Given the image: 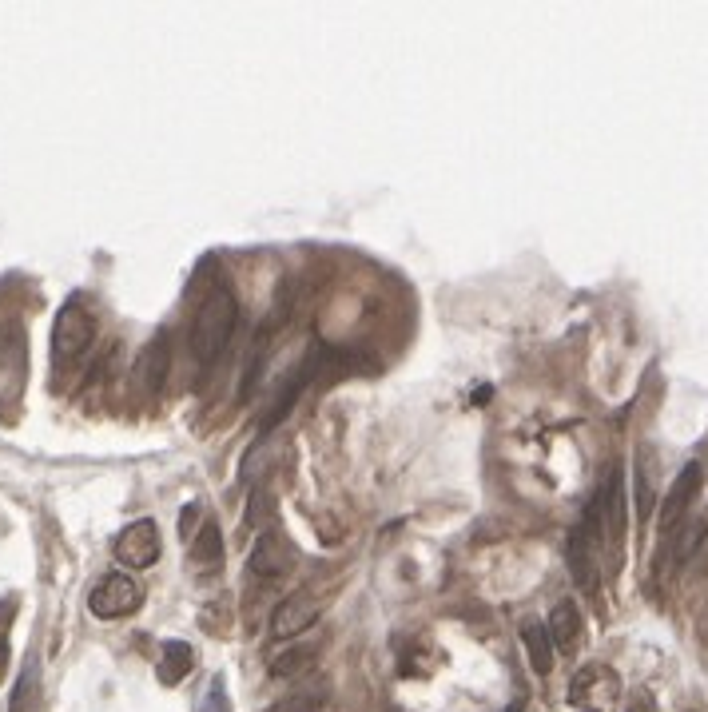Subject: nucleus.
I'll list each match as a JSON object with an SVG mask.
<instances>
[{
	"instance_id": "obj_14",
	"label": "nucleus",
	"mask_w": 708,
	"mask_h": 712,
	"mask_svg": "<svg viewBox=\"0 0 708 712\" xmlns=\"http://www.w3.org/2000/svg\"><path fill=\"white\" fill-rule=\"evenodd\" d=\"M522 641H526V649H530V665L537 677H545L549 669H553V641H549V629H541V625H526L522 629Z\"/></svg>"
},
{
	"instance_id": "obj_12",
	"label": "nucleus",
	"mask_w": 708,
	"mask_h": 712,
	"mask_svg": "<svg viewBox=\"0 0 708 712\" xmlns=\"http://www.w3.org/2000/svg\"><path fill=\"white\" fill-rule=\"evenodd\" d=\"M195 665V649L187 641H168L160 653V681L164 685H179Z\"/></svg>"
},
{
	"instance_id": "obj_16",
	"label": "nucleus",
	"mask_w": 708,
	"mask_h": 712,
	"mask_svg": "<svg viewBox=\"0 0 708 712\" xmlns=\"http://www.w3.org/2000/svg\"><path fill=\"white\" fill-rule=\"evenodd\" d=\"M653 450H641L637 458V518L645 522L653 514V502H657V490H653Z\"/></svg>"
},
{
	"instance_id": "obj_2",
	"label": "nucleus",
	"mask_w": 708,
	"mask_h": 712,
	"mask_svg": "<svg viewBox=\"0 0 708 712\" xmlns=\"http://www.w3.org/2000/svg\"><path fill=\"white\" fill-rule=\"evenodd\" d=\"M28 386V339L16 319L0 323V410L12 414Z\"/></svg>"
},
{
	"instance_id": "obj_3",
	"label": "nucleus",
	"mask_w": 708,
	"mask_h": 712,
	"mask_svg": "<svg viewBox=\"0 0 708 712\" xmlns=\"http://www.w3.org/2000/svg\"><path fill=\"white\" fill-rule=\"evenodd\" d=\"M92 343H96V319H92V311L80 299L64 303L60 315H56V327H52V362L56 366H72Z\"/></svg>"
},
{
	"instance_id": "obj_5",
	"label": "nucleus",
	"mask_w": 708,
	"mask_h": 712,
	"mask_svg": "<svg viewBox=\"0 0 708 712\" xmlns=\"http://www.w3.org/2000/svg\"><path fill=\"white\" fill-rule=\"evenodd\" d=\"M621 693V677L605 665H585L573 681H569V705L577 709H589V712H601L609 709Z\"/></svg>"
},
{
	"instance_id": "obj_6",
	"label": "nucleus",
	"mask_w": 708,
	"mask_h": 712,
	"mask_svg": "<svg viewBox=\"0 0 708 712\" xmlns=\"http://www.w3.org/2000/svg\"><path fill=\"white\" fill-rule=\"evenodd\" d=\"M112 553H116L120 565H132V569L156 565V557H160V530H156V522H148V518H144V522H132L124 534L116 537Z\"/></svg>"
},
{
	"instance_id": "obj_17",
	"label": "nucleus",
	"mask_w": 708,
	"mask_h": 712,
	"mask_svg": "<svg viewBox=\"0 0 708 712\" xmlns=\"http://www.w3.org/2000/svg\"><path fill=\"white\" fill-rule=\"evenodd\" d=\"M315 657H319V649H315V645H295V649H287V653H275V657H271V673H275V677H295V673H303Z\"/></svg>"
},
{
	"instance_id": "obj_15",
	"label": "nucleus",
	"mask_w": 708,
	"mask_h": 712,
	"mask_svg": "<svg viewBox=\"0 0 708 712\" xmlns=\"http://www.w3.org/2000/svg\"><path fill=\"white\" fill-rule=\"evenodd\" d=\"M8 712H40V669L28 661L16 689H12V709Z\"/></svg>"
},
{
	"instance_id": "obj_10",
	"label": "nucleus",
	"mask_w": 708,
	"mask_h": 712,
	"mask_svg": "<svg viewBox=\"0 0 708 712\" xmlns=\"http://www.w3.org/2000/svg\"><path fill=\"white\" fill-rule=\"evenodd\" d=\"M697 490H701V462H689V466L681 470V478L673 482L669 502H665V518H661V530H665V537L681 530V518H685V510H689V502H693V494H697Z\"/></svg>"
},
{
	"instance_id": "obj_11",
	"label": "nucleus",
	"mask_w": 708,
	"mask_h": 712,
	"mask_svg": "<svg viewBox=\"0 0 708 712\" xmlns=\"http://www.w3.org/2000/svg\"><path fill=\"white\" fill-rule=\"evenodd\" d=\"M549 641L561 649V653H573L577 645H581V609L573 605V601H561V605H553V613H549Z\"/></svg>"
},
{
	"instance_id": "obj_22",
	"label": "nucleus",
	"mask_w": 708,
	"mask_h": 712,
	"mask_svg": "<svg viewBox=\"0 0 708 712\" xmlns=\"http://www.w3.org/2000/svg\"><path fill=\"white\" fill-rule=\"evenodd\" d=\"M653 709H657V705H653V697H649V693H637V697L629 701V709L625 712H653Z\"/></svg>"
},
{
	"instance_id": "obj_24",
	"label": "nucleus",
	"mask_w": 708,
	"mask_h": 712,
	"mask_svg": "<svg viewBox=\"0 0 708 712\" xmlns=\"http://www.w3.org/2000/svg\"><path fill=\"white\" fill-rule=\"evenodd\" d=\"M506 712H526V705H522V701H518V705H514V709H506Z\"/></svg>"
},
{
	"instance_id": "obj_13",
	"label": "nucleus",
	"mask_w": 708,
	"mask_h": 712,
	"mask_svg": "<svg viewBox=\"0 0 708 712\" xmlns=\"http://www.w3.org/2000/svg\"><path fill=\"white\" fill-rule=\"evenodd\" d=\"M191 561L203 565V569H211V565L223 561V534H219L215 522H207L199 534L191 537Z\"/></svg>"
},
{
	"instance_id": "obj_21",
	"label": "nucleus",
	"mask_w": 708,
	"mask_h": 712,
	"mask_svg": "<svg viewBox=\"0 0 708 712\" xmlns=\"http://www.w3.org/2000/svg\"><path fill=\"white\" fill-rule=\"evenodd\" d=\"M195 518H199V506L191 502V506L179 514V530H183V537H191V526H195Z\"/></svg>"
},
{
	"instance_id": "obj_23",
	"label": "nucleus",
	"mask_w": 708,
	"mask_h": 712,
	"mask_svg": "<svg viewBox=\"0 0 708 712\" xmlns=\"http://www.w3.org/2000/svg\"><path fill=\"white\" fill-rule=\"evenodd\" d=\"M4 661H8V645H4V637H0V669H4Z\"/></svg>"
},
{
	"instance_id": "obj_9",
	"label": "nucleus",
	"mask_w": 708,
	"mask_h": 712,
	"mask_svg": "<svg viewBox=\"0 0 708 712\" xmlns=\"http://www.w3.org/2000/svg\"><path fill=\"white\" fill-rule=\"evenodd\" d=\"M247 565H251V573H259V577H287L291 565H295V553H291V545H287L283 537L267 530V534H259Z\"/></svg>"
},
{
	"instance_id": "obj_18",
	"label": "nucleus",
	"mask_w": 708,
	"mask_h": 712,
	"mask_svg": "<svg viewBox=\"0 0 708 712\" xmlns=\"http://www.w3.org/2000/svg\"><path fill=\"white\" fill-rule=\"evenodd\" d=\"M168 355V339L160 335L148 351H144V358H140V366H136V374H140V382L148 386V390H156L160 382H164V366H156V358H164Z\"/></svg>"
},
{
	"instance_id": "obj_8",
	"label": "nucleus",
	"mask_w": 708,
	"mask_h": 712,
	"mask_svg": "<svg viewBox=\"0 0 708 712\" xmlns=\"http://www.w3.org/2000/svg\"><path fill=\"white\" fill-rule=\"evenodd\" d=\"M315 617H319V597L295 593V597H287V601L271 613V633H275V637H299L303 629L315 625Z\"/></svg>"
},
{
	"instance_id": "obj_19",
	"label": "nucleus",
	"mask_w": 708,
	"mask_h": 712,
	"mask_svg": "<svg viewBox=\"0 0 708 712\" xmlns=\"http://www.w3.org/2000/svg\"><path fill=\"white\" fill-rule=\"evenodd\" d=\"M199 712H231L227 705V685H223V677H211V685H207V697H203V709Z\"/></svg>"
},
{
	"instance_id": "obj_20",
	"label": "nucleus",
	"mask_w": 708,
	"mask_h": 712,
	"mask_svg": "<svg viewBox=\"0 0 708 712\" xmlns=\"http://www.w3.org/2000/svg\"><path fill=\"white\" fill-rule=\"evenodd\" d=\"M251 522L259 518V526H267L271 518H275V506H271V498L267 494H259V498H251V514H247Z\"/></svg>"
},
{
	"instance_id": "obj_7",
	"label": "nucleus",
	"mask_w": 708,
	"mask_h": 712,
	"mask_svg": "<svg viewBox=\"0 0 708 712\" xmlns=\"http://www.w3.org/2000/svg\"><path fill=\"white\" fill-rule=\"evenodd\" d=\"M597 510H601V537H609V553L613 561L621 557V545H625V494H621V470L609 474V482L601 486L597 494Z\"/></svg>"
},
{
	"instance_id": "obj_1",
	"label": "nucleus",
	"mask_w": 708,
	"mask_h": 712,
	"mask_svg": "<svg viewBox=\"0 0 708 712\" xmlns=\"http://www.w3.org/2000/svg\"><path fill=\"white\" fill-rule=\"evenodd\" d=\"M235 319H239L235 295H231L223 283H215V287L203 295V303H199V311H195V323H191V355L199 358L203 366L223 355V347L231 343Z\"/></svg>"
},
{
	"instance_id": "obj_4",
	"label": "nucleus",
	"mask_w": 708,
	"mask_h": 712,
	"mask_svg": "<svg viewBox=\"0 0 708 712\" xmlns=\"http://www.w3.org/2000/svg\"><path fill=\"white\" fill-rule=\"evenodd\" d=\"M140 605H144V589H140L128 573H108V577L92 589V597H88V609H92V617H100V621L128 617V613H136Z\"/></svg>"
}]
</instances>
